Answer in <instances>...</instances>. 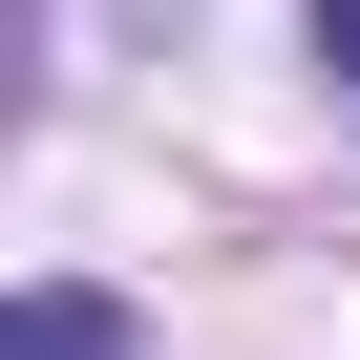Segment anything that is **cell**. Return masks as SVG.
Here are the masks:
<instances>
[{"label": "cell", "instance_id": "6da1fadb", "mask_svg": "<svg viewBox=\"0 0 360 360\" xmlns=\"http://www.w3.org/2000/svg\"><path fill=\"white\" fill-rule=\"evenodd\" d=\"M0 360H148V318L85 297V276H43V297H0Z\"/></svg>", "mask_w": 360, "mask_h": 360}, {"label": "cell", "instance_id": "7a4b0ae2", "mask_svg": "<svg viewBox=\"0 0 360 360\" xmlns=\"http://www.w3.org/2000/svg\"><path fill=\"white\" fill-rule=\"evenodd\" d=\"M318 64H339V106H360V0H318Z\"/></svg>", "mask_w": 360, "mask_h": 360}]
</instances>
